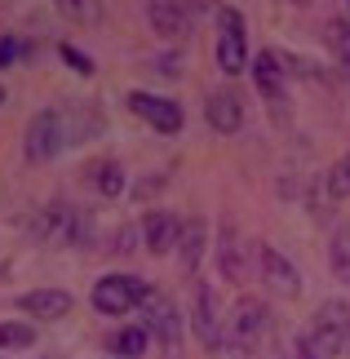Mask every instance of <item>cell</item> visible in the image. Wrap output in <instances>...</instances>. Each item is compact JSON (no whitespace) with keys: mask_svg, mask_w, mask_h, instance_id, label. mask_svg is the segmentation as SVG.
Returning a JSON list of instances; mask_svg holds the SVG:
<instances>
[{"mask_svg":"<svg viewBox=\"0 0 350 359\" xmlns=\"http://www.w3.org/2000/svg\"><path fill=\"white\" fill-rule=\"evenodd\" d=\"M324 40H328L332 58H337V67L350 76V22L346 18H328L324 22Z\"/></svg>","mask_w":350,"mask_h":359,"instance_id":"d6986e66","label":"cell"},{"mask_svg":"<svg viewBox=\"0 0 350 359\" xmlns=\"http://www.w3.org/2000/svg\"><path fill=\"white\" fill-rule=\"evenodd\" d=\"M67 142V111H53V107H45V111H36L32 124H27V137H22V156L32 164H45L62 151Z\"/></svg>","mask_w":350,"mask_h":359,"instance_id":"7a4b0ae2","label":"cell"},{"mask_svg":"<svg viewBox=\"0 0 350 359\" xmlns=\"http://www.w3.org/2000/svg\"><path fill=\"white\" fill-rule=\"evenodd\" d=\"M342 5H346V13H350V0H342Z\"/></svg>","mask_w":350,"mask_h":359,"instance_id":"f546056e","label":"cell"},{"mask_svg":"<svg viewBox=\"0 0 350 359\" xmlns=\"http://www.w3.org/2000/svg\"><path fill=\"white\" fill-rule=\"evenodd\" d=\"M53 5H58V13L67 22H76V27H93L102 18V0H53Z\"/></svg>","mask_w":350,"mask_h":359,"instance_id":"44dd1931","label":"cell"},{"mask_svg":"<svg viewBox=\"0 0 350 359\" xmlns=\"http://www.w3.org/2000/svg\"><path fill=\"white\" fill-rule=\"evenodd\" d=\"M129 111L137 116V120H147L156 133H177L182 129V102H173V98H160V93H147V89H133L129 93Z\"/></svg>","mask_w":350,"mask_h":359,"instance_id":"ba28073f","label":"cell"},{"mask_svg":"<svg viewBox=\"0 0 350 359\" xmlns=\"http://www.w3.org/2000/svg\"><path fill=\"white\" fill-rule=\"evenodd\" d=\"M292 5H311V0H292Z\"/></svg>","mask_w":350,"mask_h":359,"instance_id":"83f0119b","label":"cell"},{"mask_svg":"<svg viewBox=\"0 0 350 359\" xmlns=\"http://www.w3.org/2000/svg\"><path fill=\"white\" fill-rule=\"evenodd\" d=\"M32 45H27V40H18V36H5L0 40V67H9L13 58H18V53H27Z\"/></svg>","mask_w":350,"mask_h":359,"instance_id":"d4e9b609","label":"cell"},{"mask_svg":"<svg viewBox=\"0 0 350 359\" xmlns=\"http://www.w3.org/2000/svg\"><path fill=\"white\" fill-rule=\"evenodd\" d=\"M142 315H147V333L164 346L169 359H182V315L160 288H147L142 297Z\"/></svg>","mask_w":350,"mask_h":359,"instance_id":"3957f363","label":"cell"},{"mask_svg":"<svg viewBox=\"0 0 350 359\" xmlns=\"http://www.w3.org/2000/svg\"><path fill=\"white\" fill-rule=\"evenodd\" d=\"M217 271H222V280L240 288L244 284V275H248V262H244V236L235 231L231 222H222L217 226Z\"/></svg>","mask_w":350,"mask_h":359,"instance_id":"7c38bea8","label":"cell"},{"mask_svg":"<svg viewBox=\"0 0 350 359\" xmlns=\"http://www.w3.org/2000/svg\"><path fill=\"white\" fill-rule=\"evenodd\" d=\"M147 22L160 40H182L191 32V5L187 0H147Z\"/></svg>","mask_w":350,"mask_h":359,"instance_id":"30bf717a","label":"cell"},{"mask_svg":"<svg viewBox=\"0 0 350 359\" xmlns=\"http://www.w3.org/2000/svg\"><path fill=\"white\" fill-rule=\"evenodd\" d=\"M147 288L137 275H102V280L93 284V311L102 315H129L133 306H142Z\"/></svg>","mask_w":350,"mask_h":359,"instance_id":"8992f818","label":"cell"},{"mask_svg":"<svg viewBox=\"0 0 350 359\" xmlns=\"http://www.w3.org/2000/svg\"><path fill=\"white\" fill-rule=\"evenodd\" d=\"M129 244H137V231H133V226H124L120 236H116V253H129Z\"/></svg>","mask_w":350,"mask_h":359,"instance_id":"484cf974","label":"cell"},{"mask_svg":"<svg viewBox=\"0 0 350 359\" xmlns=\"http://www.w3.org/2000/svg\"><path fill=\"white\" fill-rule=\"evenodd\" d=\"M0 102H5V85H0Z\"/></svg>","mask_w":350,"mask_h":359,"instance_id":"f1b7e54d","label":"cell"},{"mask_svg":"<svg viewBox=\"0 0 350 359\" xmlns=\"http://www.w3.org/2000/svg\"><path fill=\"white\" fill-rule=\"evenodd\" d=\"M257 271H262V284L271 288V293H279V297H297L302 293V275H297V266L279 253L275 244H262L257 248Z\"/></svg>","mask_w":350,"mask_h":359,"instance_id":"9c48e42d","label":"cell"},{"mask_svg":"<svg viewBox=\"0 0 350 359\" xmlns=\"http://www.w3.org/2000/svg\"><path fill=\"white\" fill-rule=\"evenodd\" d=\"M32 341H36V328L32 324H18V320L0 324V351H27Z\"/></svg>","mask_w":350,"mask_h":359,"instance_id":"7402d4cb","label":"cell"},{"mask_svg":"<svg viewBox=\"0 0 350 359\" xmlns=\"http://www.w3.org/2000/svg\"><path fill=\"white\" fill-rule=\"evenodd\" d=\"M147 341H151L147 324H124V328H116V333L107 337V351L116 355V359H137V355L147 351Z\"/></svg>","mask_w":350,"mask_h":359,"instance_id":"e0dca14e","label":"cell"},{"mask_svg":"<svg viewBox=\"0 0 350 359\" xmlns=\"http://www.w3.org/2000/svg\"><path fill=\"white\" fill-rule=\"evenodd\" d=\"M297 359H319V351L311 346V337H302V341H297Z\"/></svg>","mask_w":350,"mask_h":359,"instance_id":"4316f807","label":"cell"},{"mask_svg":"<svg viewBox=\"0 0 350 359\" xmlns=\"http://www.w3.org/2000/svg\"><path fill=\"white\" fill-rule=\"evenodd\" d=\"M324 182H328V196L332 200H346L350 196V151H346V156H337V164L328 169Z\"/></svg>","mask_w":350,"mask_h":359,"instance_id":"603a6c76","label":"cell"},{"mask_svg":"<svg viewBox=\"0 0 350 359\" xmlns=\"http://www.w3.org/2000/svg\"><path fill=\"white\" fill-rule=\"evenodd\" d=\"M191 333L200 337L204 351H217L222 346V324H217V297L200 284L195 288V302H191Z\"/></svg>","mask_w":350,"mask_h":359,"instance_id":"4fadbf2b","label":"cell"},{"mask_svg":"<svg viewBox=\"0 0 350 359\" xmlns=\"http://www.w3.org/2000/svg\"><path fill=\"white\" fill-rule=\"evenodd\" d=\"M306 337H311V346L319 355H346V346H350V302L346 297H328L324 306L315 311Z\"/></svg>","mask_w":350,"mask_h":359,"instance_id":"6da1fadb","label":"cell"},{"mask_svg":"<svg viewBox=\"0 0 350 359\" xmlns=\"http://www.w3.org/2000/svg\"><path fill=\"white\" fill-rule=\"evenodd\" d=\"M58 53H62V62H67V67H76L80 76H93V62H89L76 45H58Z\"/></svg>","mask_w":350,"mask_h":359,"instance_id":"cb8c5ba5","label":"cell"},{"mask_svg":"<svg viewBox=\"0 0 350 359\" xmlns=\"http://www.w3.org/2000/svg\"><path fill=\"white\" fill-rule=\"evenodd\" d=\"M142 236H147V248L151 253H173L177 248V236H182V217L173 213H147L142 217Z\"/></svg>","mask_w":350,"mask_h":359,"instance_id":"9a60e30c","label":"cell"},{"mask_svg":"<svg viewBox=\"0 0 350 359\" xmlns=\"http://www.w3.org/2000/svg\"><path fill=\"white\" fill-rule=\"evenodd\" d=\"M89 182H93V191L102 200H116V196H124V169L116 160H97V164H89Z\"/></svg>","mask_w":350,"mask_h":359,"instance_id":"ac0fdd59","label":"cell"},{"mask_svg":"<svg viewBox=\"0 0 350 359\" xmlns=\"http://www.w3.org/2000/svg\"><path fill=\"white\" fill-rule=\"evenodd\" d=\"M204 120L213 124L217 133H227V137L240 133L244 129V98L235 89H213L204 98Z\"/></svg>","mask_w":350,"mask_h":359,"instance_id":"8fae6325","label":"cell"},{"mask_svg":"<svg viewBox=\"0 0 350 359\" xmlns=\"http://www.w3.org/2000/svg\"><path fill=\"white\" fill-rule=\"evenodd\" d=\"M45 359H58V355H45Z\"/></svg>","mask_w":350,"mask_h":359,"instance_id":"4dcf8cb0","label":"cell"},{"mask_svg":"<svg viewBox=\"0 0 350 359\" xmlns=\"http://www.w3.org/2000/svg\"><path fill=\"white\" fill-rule=\"evenodd\" d=\"M204 240H208V231H204L200 217H182V236H177V248H173V253L182 257V271H195V266H200Z\"/></svg>","mask_w":350,"mask_h":359,"instance_id":"2e32d148","label":"cell"},{"mask_svg":"<svg viewBox=\"0 0 350 359\" xmlns=\"http://www.w3.org/2000/svg\"><path fill=\"white\" fill-rule=\"evenodd\" d=\"M18 306H22L27 320L49 324V320H62V315L72 311V293H67V288H32V293L18 297Z\"/></svg>","mask_w":350,"mask_h":359,"instance_id":"5bb4252c","label":"cell"},{"mask_svg":"<svg viewBox=\"0 0 350 359\" xmlns=\"http://www.w3.org/2000/svg\"><path fill=\"white\" fill-rule=\"evenodd\" d=\"M253 85L271 107V120L284 124L288 120V76H284V58L275 49H262L253 58Z\"/></svg>","mask_w":350,"mask_h":359,"instance_id":"5b68a950","label":"cell"},{"mask_svg":"<svg viewBox=\"0 0 350 359\" xmlns=\"http://www.w3.org/2000/svg\"><path fill=\"white\" fill-rule=\"evenodd\" d=\"M266 333H271V315H266V306L257 297H240L231 311V341L240 351H253L266 341Z\"/></svg>","mask_w":350,"mask_h":359,"instance_id":"52a82bcc","label":"cell"},{"mask_svg":"<svg viewBox=\"0 0 350 359\" xmlns=\"http://www.w3.org/2000/svg\"><path fill=\"white\" fill-rule=\"evenodd\" d=\"M248 62V27H244V13L222 5L217 9V67L227 76H240Z\"/></svg>","mask_w":350,"mask_h":359,"instance_id":"277c9868","label":"cell"},{"mask_svg":"<svg viewBox=\"0 0 350 359\" xmlns=\"http://www.w3.org/2000/svg\"><path fill=\"white\" fill-rule=\"evenodd\" d=\"M328 266H332V275H337V284H350V226H337V231H332Z\"/></svg>","mask_w":350,"mask_h":359,"instance_id":"ffe728a7","label":"cell"}]
</instances>
